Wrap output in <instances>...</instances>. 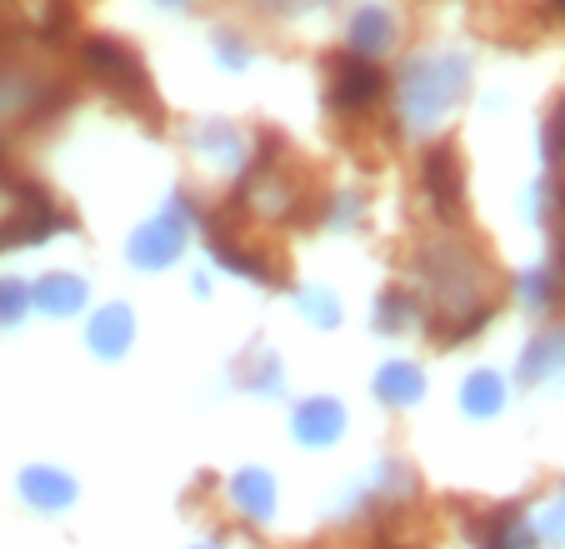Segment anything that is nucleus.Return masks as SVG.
<instances>
[{
  "instance_id": "f257e3e1",
  "label": "nucleus",
  "mask_w": 565,
  "mask_h": 549,
  "mask_svg": "<svg viewBox=\"0 0 565 549\" xmlns=\"http://www.w3.org/2000/svg\"><path fill=\"white\" fill-rule=\"evenodd\" d=\"M235 499L256 509V519L270 515V485H266L260 475H246V480H241V485H235Z\"/></svg>"
},
{
  "instance_id": "f03ea898",
  "label": "nucleus",
  "mask_w": 565,
  "mask_h": 549,
  "mask_svg": "<svg viewBox=\"0 0 565 549\" xmlns=\"http://www.w3.org/2000/svg\"><path fill=\"white\" fill-rule=\"evenodd\" d=\"M25 489H31V499H51V505H65V499H71V485H55V480H41V475L25 480Z\"/></svg>"
}]
</instances>
